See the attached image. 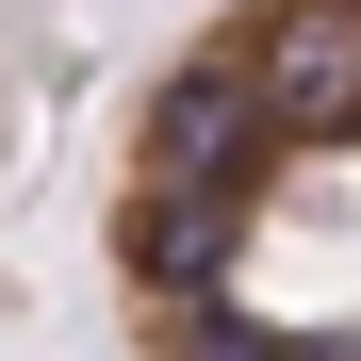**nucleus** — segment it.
Here are the masks:
<instances>
[{"label":"nucleus","instance_id":"obj_1","mask_svg":"<svg viewBox=\"0 0 361 361\" xmlns=\"http://www.w3.org/2000/svg\"><path fill=\"white\" fill-rule=\"evenodd\" d=\"M361 164V0H230L164 49L115 148V295L148 361H361L345 279H279V247H345Z\"/></svg>","mask_w":361,"mask_h":361}]
</instances>
